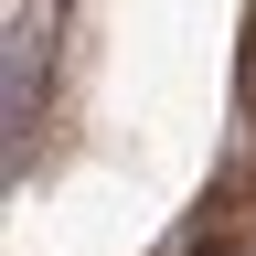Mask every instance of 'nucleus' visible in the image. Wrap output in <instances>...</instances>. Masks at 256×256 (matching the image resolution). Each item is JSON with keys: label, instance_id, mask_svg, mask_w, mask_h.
Returning a JSON list of instances; mask_svg holds the SVG:
<instances>
[{"label": "nucleus", "instance_id": "1", "mask_svg": "<svg viewBox=\"0 0 256 256\" xmlns=\"http://www.w3.org/2000/svg\"><path fill=\"white\" fill-rule=\"evenodd\" d=\"M246 96H256V32H246Z\"/></svg>", "mask_w": 256, "mask_h": 256}]
</instances>
